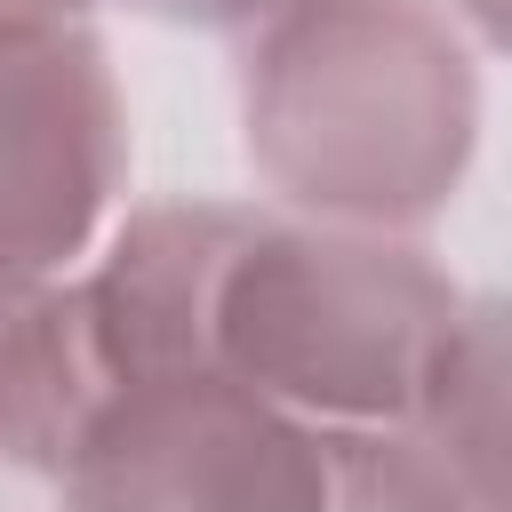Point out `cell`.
Returning <instances> with one entry per match:
<instances>
[{"label":"cell","mask_w":512,"mask_h":512,"mask_svg":"<svg viewBox=\"0 0 512 512\" xmlns=\"http://www.w3.org/2000/svg\"><path fill=\"white\" fill-rule=\"evenodd\" d=\"M240 152L280 216L416 240L480 152V64L448 0H296L240 48Z\"/></svg>","instance_id":"1"},{"label":"cell","mask_w":512,"mask_h":512,"mask_svg":"<svg viewBox=\"0 0 512 512\" xmlns=\"http://www.w3.org/2000/svg\"><path fill=\"white\" fill-rule=\"evenodd\" d=\"M464 304L416 240L256 208L216 288V368L320 432H424Z\"/></svg>","instance_id":"2"},{"label":"cell","mask_w":512,"mask_h":512,"mask_svg":"<svg viewBox=\"0 0 512 512\" xmlns=\"http://www.w3.org/2000/svg\"><path fill=\"white\" fill-rule=\"evenodd\" d=\"M128 184V104L88 16H0V296L88 272Z\"/></svg>","instance_id":"3"},{"label":"cell","mask_w":512,"mask_h":512,"mask_svg":"<svg viewBox=\"0 0 512 512\" xmlns=\"http://www.w3.org/2000/svg\"><path fill=\"white\" fill-rule=\"evenodd\" d=\"M72 512H320L328 432L224 368L120 384L64 464Z\"/></svg>","instance_id":"4"},{"label":"cell","mask_w":512,"mask_h":512,"mask_svg":"<svg viewBox=\"0 0 512 512\" xmlns=\"http://www.w3.org/2000/svg\"><path fill=\"white\" fill-rule=\"evenodd\" d=\"M240 200H144L88 256L80 288L120 384L216 368V288L248 240Z\"/></svg>","instance_id":"5"},{"label":"cell","mask_w":512,"mask_h":512,"mask_svg":"<svg viewBox=\"0 0 512 512\" xmlns=\"http://www.w3.org/2000/svg\"><path fill=\"white\" fill-rule=\"evenodd\" d=\"M112 392H120V376L96 336L80 272L0 296V464L8 472L64 480V464L80 456V440Z\"/></svg>","instance_id":"6"},{"label":"cell","mask_w":512,"mask_h":512,"mask_svg":"<svg viewBox=\"0 0 512 512\" xmlns=\"http://www.w3.org/2000/svg\"><path fill=\"white\" fill-rule=\"evenodd\" d=\"M424 440L480 512H512V296H472L448 344Z\"/></svg>","instance_id":"7"},{"label":"cell","mask_w":512,"mask_h":512,"mask_svg":"<svg viewBox=\"0 0 512 512\" xmlns=\"http://www.w3.org/2000/svg\"><path fill=\"white\" fill-rule=\"evenodd\" d=\"M320 512H480L424 432H328Z\"/></svg>","instance_id":"8"},{"label":"cell","mask_w":512,"mask_h":512,"mask_svg":"<svg viewBox=\"0 0 512 512\" xmlns=\"http://www.w3.org/2000/svg\"><path fill=\"white\" fill-rule=\"evenodd\" d=\"M136 8H152L168 24H200V32H256L296 0H136Z\"/></svg>","instance_id":"9"},{"label":"cell","mask_w":512,"mask_h":512,"mask_svg":"<svg viewBox=\"0 0 512 512\" xmlns=\"http://www.w3.org/2000/svg\"><path fill=\"white\" fill-rule=\"evenodd\" d=\"M448 16H456L472 40H488V48L512 56V0H448Z\"/></svg>","instance_id":"10"},{"label":"cell","mask_w":512,"mask_h":512,"mask_svg":"<svg viewBox=\"0 0 512 512\" xmlns=\"http://www.w3.org/2000/svg\"><path fill=\"white\" fill-rule=\"evenodd\" d=\"M96 0H0V16H88Z\"/></svg>","instance_id":"11"}]
</instances>
